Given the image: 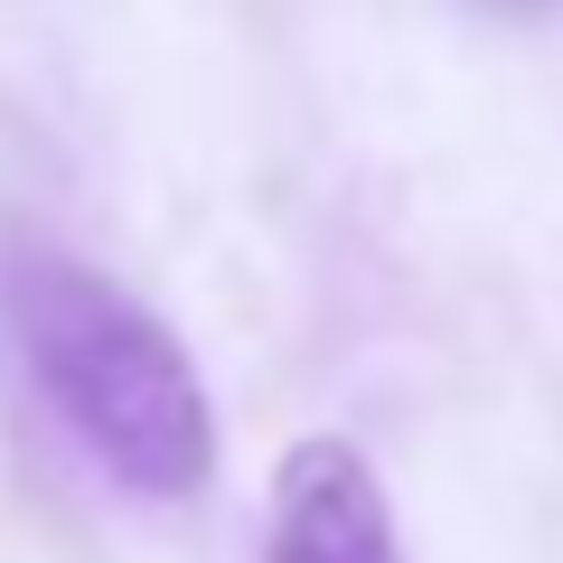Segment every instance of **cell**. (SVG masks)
<instances>
[{"mask_svg": "<svg viewBox=\"0 0 563 563\" xmlns=\"http://www.w3.org/2000/svg\"><path fill=\"white\" fill-rule=\"evenodd\" d=\"M263 563H395V517L357 442L310 432L273 470V544Z\"/></svg>", "mask_w": 563, "mask_h": 563, "instance_id": "obj_2", "label": "cell"}, {"mask_svg": "<svg viewBox=\"0 0 563 563\" xmlns=\"http://www.w3.org/2000/svg\"><path fill=\"white\" fill-rule=\"evenodd\" d=\"M507 10H544V0H507Z\"/></svg>", "mask_w": 563, "mask_h": 563, "instance_id": "obj_3", "label": "cell"}, {"mask_svg": "<svg viewBox=\"0 0 563 563\" xmlns=\"http://www.w3.org/2000/svg\"><path fill=\"white\" fill-rule=\"evenodd\" d=\"M10 339H20L38 395L57 422L141 498H198L217 479V413L169 339L122 282L85 273L66 254L10 263Z\"/></svg>", "mask_w": 563, "mask_h": 563, "instance_id": "obj_1", "label": "cell"}]
</instances>
